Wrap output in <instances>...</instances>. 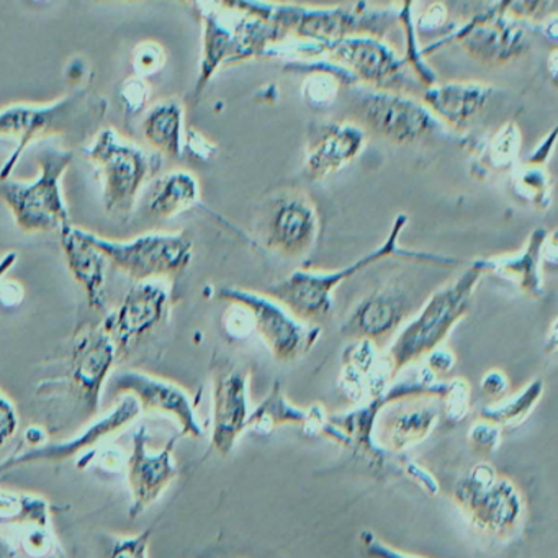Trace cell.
<instances>
[{
    "instance_id": "obj_1",
    "label": "cell",
    "mask_w": 558,
    "mask_h": 558,
    "mask_svg": "<svg viewBox=\"0 0 558 558\" xmlns=\"http://www.w3.org/2000/svg\"><path fill=\"white\" fill-rule=\"evenodd\" d=\"M109 104L93 90L80 89L54 102H19L0 109V138L14 140V151L0 168V181H8L28 146L51 136L84 142L99 132Z\"/></svg>"
},
{
    "instance_id": "obj_2",
    "label": "cell",
    "mask_w": 558,
    "mask_h": 558,
    "mask_svg": "<svg viewBox=\"0 0 558 558\" xmlns=\"http://www.w3.org/2000/svg\"><path fill=\"white\" fill-rule=\"evenodd\" d=\"M408 225V215L400 214L391 225L390 233L377 250L365 254L361 259L332 272H310L295 270L269 289V296L286 306L300 322L315 323L328 318L335 310V292L345 280H351L362 270L390 257L410 259L414 263L437 264V266H457L459 260L437 254L417 253V251L401 250L398 246L401 233Z\"/></svg>"
},
{
    "instance_id": "obj_3",
    "label": "cell",
    "mask_w": 558,
    "mask_h": 558,
    "mask_svg": "<svg viewBox=\"0 0 558 558\" xmlns=\"http://www.w3.org/2000/svg\"><path fill=\"white\" fill-rule=\"evenodd\" d=\"M485 274L470 264L452 282L437 289L413 318L395 335L384 361L391 380L410 365L423 361L433 349L449 338L452 329L465 318L472 306L476 287Z\"/></svg>"
},
{
    "instance_id": "obj_4",
    "label": "cell",
    "mask_w": 558,
    "mask_h": 558,
    "mask_svg": "<svg viewBox=\"0 0 558 558\" xmlns=\"http://www.w3.org/2000/svg\"><path fill=\"white\" fill-rule=\"evenodd\" d=\"M86 156L99 169L104 184V207L110 217L129 220L143 185L158 174L165 158L123 138L116 129L96 133Z\"/></svg>"
},
{
    "instance_id": "obj_5",
    "label": "cell",
    "mask_w": 558,
    "mask_h": 558,
    "mask_svg": "<svg viewBox=\"0 0 558 558\" xmlns=\"http://www.w3.org/2000/svg\"><path fill=\"white\" fill-rule=\"evenodd\" d=\"M70 149L47 146L37 153L40 172L32 182L0 181V201L24 233H48L70 223L61 182L73 162Z\"/></svg>"
},
{
    "instance_id": "obj_6",
    "label": "cell",
    "mask_w": 558,
    "mask_h": 558,
    "mask_svg": "<svg viewBox=\"0 0 558 558\" xmlns=\"http://www.w3.org/2000/svg\"><path fill=\"white\" fill-rule=\"evenodd\" d=\"M453 498L472 525L493 537L514 534L524 518L522 493L488 462L476 463L465 473Z\"/></svg>"
},
{
    "instance_id": "obj_7",
    "label": "cell",
    "mask_w": 558,
    "mask_h": 558,
    "mask_svg": "<svg viewBox=\"0 0 558 558\" xmlns=\"http://www.w3.org/2000/svg\"><path fill=\"white\" fill-rule=\"evenodd\" d=\"M217 295L223 302L246 310L253 332L280 364H292L305 357L322 336L319 326L300 322L272 296L238 287H221Z\"/></svg>"
},
{
    "instance_id": "obj_8",
    "label": "cell",
    "mask_w": 558,
    "mask_h": 558,
    "mask_svg": "<svg viewBox=\"0 0 558 558\" xmlns=\"http://www.w3.org/2000/svg\"><path fill=\"white\" fill-rule=\"evenodd\" d=\"M87 238L110 264L135 282L178 276L191 266L194 257V243L185 234L148 233L117 241L87 231Z\"/></svg>"
},
{
    "instance_id": "obj_9",
    "label": "cell",
    "mask_w": 558,
    "mask_h": 558,
    "mask_svg": "<svg viewBox=\"0 0 558 558\" xmlns=\"http://www.w3.org/2000/svg\"><path fill=\"white\" fill-rule=\"evenodd\" d=\"M318 236V210L303 192L283 189L260 205L257 238L270 253L299 259L312 253Z\"/></svg>"
},
{
    "instance_id": "obj_10",
    "label": "cell",
    "mask_w": 558,
    "mask_h": 558,
    "mask_svg": "<svg viewBox=\"0 0 558 558\" xmlns=\"http://www.w3.org/2000/svg\"><path fill=\"white\" fill-rule=\"evenodd\" d=\"M352 122L365 133L395 145H413L439 129L440 123L423 102L398 90L371 89L359 93L352 104Z\"/></svg>"
},
{
    "instance_id": "obj_11",
    "label": "cell",
    "mask_w": 558,
    "mask_h": 558,
    "mask_svg": "<svg viewBox=\"0 0 558 558\" xmlns=\"http://www.w3.org/2000/svg\"><path fill=\"white\" fill-rule=\"evenodd\" d=\"M119 352L102 326L84 329L70 354V391L87 416L97 414L104 387L109 380Z\"/></svg>"
},
{
    "instance_id": "obj_12",
    "label": "cell",
    "mask_w": 558,
    "mask_h": 558,
    "mask_svg": "<svg viewBox=\"0 0 558 558\" xmlns=\"http://www.w3.org/2000/svg\"><path fill=\"white\" fill-rule=\"evenodd\" d=\"M116 395H130L146 413H159L178 421L184 436L204 437L205 429L184 388L142 371H120L109 381Z\"/></svg>"
},
{
    "instance_id": "obj_13",
    "label": "cell",
    "mask_w": 558,
    "mask_h": 558,
    "mask_svg": "<svg viewBox=\"0 0 558 558\" xmlns=\"http://www.w3.org/2000/svg\"><path fill=\"white\" fill-rule=\"evenodd\" d=\"M250 371L223 365L211 385V447L228 456L247 429L251 416Z\"/></svg>"
},
{
    "instance_id": "obj_14",
    "label": "cell",
    "mask_w": 558,
    "mask_h": 558,
    "mask_svg": "<svg viewBox=\"0 0 558 558\" xmlns=\"http://www.w3.org/2000/svg\"><path fill=\"white\" fill-rule=\"evenodd\" d=\"M169 312V290L158 280L135 282L102 328L116 344L119 355L161 326Z\"/></svg>"
},
{
    "instance_id": "obj_15",
    "label": "cell",
    "mask_w": 558,
    "mask_h": 558,
    "mask_svg": "<svg viewBox=\"0 0 558 558\" xmlns=\"http://www.w3.org/2000/svg\"><path fill=\"white\" fill-rule=\"evenodd\" d=\"M140 413H142V410H140V404L136 403L135 398L123 395L122 400L109 413L90 423L86 429L81 430L71 439L60 440V442H45L41 446L31 447L24 452L9 457L8 460L0 463V475L19 469V466L32 465V463L63 462V460L71 459V457L97 446L107 437L129 427L140 416Z\"/></svg>"
},
{
    "instance_id": "obj_16",
    "label": "cell",
    "mask_w": 558,
    "mask_h": 558,
    "mask_svg": "<svg viewBox=\"0 0 558 558\" xmlns=\"http://www.w3.org/2000/svg\"><path fill=\"white\" fill-rule=\"evenodd\" d=\"M466 54L485 66H505L531 50V37L521 22L501 12H488L457 34Z\"/></svg>"
},
{
    "instance_id": "obj_17",
    "label": "cell",
    "mask_w": 558,
    "mask_h": 558,
    "mask_svg": "<svg viewBox=\"0 0 558 558\" xmlns=\"http://www.w3.org/2000/svg\"><path fill=\"white\" fill-rule=\"evenodd\" d=\"M174 444L175 439H172L165 449L151 450L145 427L136 430L129 459L130 518L142 515L178 478V463L172 452Z\"/></svg>"
},
{
    "instance_id": "obj_18",
    "label": "cell",
    "mask_w": 558,
    "mask_h": 558,
    "mask_svg": "<svg viewBox=\"0 0 558 558\" xmlns=\"http://www.w3.org/2000/svg\"><path fill=\"white\" fill-rule=\"evenodd\" d=\"M411 300L404 290L395 286L381 287L361 300L342 323L345 338L367 339L377 348L395 338L410 319Z\"/></svg>"
},
{
    "instance_id": "obj_19",
    "label": "cell",
    "mask_w": 558,
    "mask_h": 558,
    "mask_svg": "<svg viewBox=\"0 0 558 558\" xmlns=\"http://www.w3.org/2000/svg\"><path fill=\"white\" fill-rule=\"evenodd\" d=\"M367 133L354 122L323 123L310 133L303 174L319 182L341 172L364 151Z\"/></svg>"
},
{
    "instance_id": "obj_20",
    "label": "cell",
    "mask_w": 558,
    "mask_h": 558,
    "mask_svg": "<svg viewBox=\"0 0 558 558\" xmlns=\"http://www.w3.org/2000/svg\"><path fill=\"white\" fill-rule=\"evenodd\" d=\"M328 53L354 83L362 81L375 89L391 90L403 70L393 50L374 35H351L329 41Z\"/></svg>"
},
{
    "instance_id": "obj_21",
    "label": "cell",
    "mask_w": 558,
    "mask_h": 558,
    "mask_svg": "<svg viewBox=\"0 0 558 558\" xmlns=\"http://www.w3.org/2000/svg\"><path fill=\"white\" fill-rule=\"evenodd\" d=\"M61 250L81 289L86 293L90 308H106V280L109 260L87 238V230L68 223L60 228Z\"/></svg>"
},
{
    "instance_id": "obj_22",
    "label": "cell",
    "mask_w": 558,
    "mask_h": 558,
    "mask_svg": "<svg viewBox=\"0 0 558 558\" xmlns=\"http://www.w3.org/2000/svg\"><path fill=\"white\" fill-rule=\"evenodd\" d=\"M493 87L482 83H444L424 93L423 104L437 122L463 132L488 106Z\"/></svg>"
},
{
    "instance_id": "obj_23",
    "label": "cell",
    "mask_w": 558,
    "mask_h": 558,
    "mask_svg": "<svg viewBox=\"0 0 558 558\" xmlns=\"http://www.w3.org/2000/svg\"><path fill=\"white\" fill-rule=\"evenodd\" d=\"M547 236V230L537 228L529 234L519 253L496 259H480L475 264L483 274H495L514 283L522 295L534 300L542 299L545 293L541 270L542 251Z\"/></svg>"
},
{
    "instance_id": "obj_24",
    "label": "cell",
    "mask_w": 558,
    "mask_h": 558,
    "mask_svg": "<svg viewBox=\"0 0 558 558\" xmlns=\"http://www.w3.org/2000/svg\"><path fill=\"white\" fill-rule=\"evenodd\" d=\"M397 411L388 416L380 429L381 442L395 452L411 449L423 442L440 417L436 398H413L397 401Z\"/></svg>"
},
{
    "instance_id": "obj_25",
    "label": "cell",
    "mask_w": 558,
    "mask_h": 558,
    "mask_svg": "<svg viewBox=\"0 0 558 558\" xmlns=\"http://www.w3.org/2000/svg\"><path fill=\"white\" fill-rule=\"evenodd\" d=\"M146 143L162 158L184 155V106L178 99H165L149 107L142 123Z\"/></svg>"
},
{
    "instance_id": "obj_26",
    "label": "cell",
    "mask_w": 558,
    "mask_h": 558,
    "mask_svg": "<svg viewBox=\"0 0 558 558\" xmlns=\"http://www.w3.org/2000/svg\"><path fill=\"white\" fill-rule=\"evenodd\" d=\"M201 201V184L192 172L172 171L156 179L149 191L148 210L156 218L178 217Z\"/></svg>"
},
{
    "instance_id": "obj_27",
    "label": "cell",
    "mask_w": 558,
    "mask_h": 558,
    "mask_svg": "<svg viewBox=\"0 0 558 558\" xmlns=\"http://www.w3.org/2000/svg\"><path fill=\"white\" fill-rule=\"evenodd\" d=\"M545 393V385L541 378L529 381L522 390L511 397H502L501 400L483 408L482 420L492 421L499 427H514L524 423L537 404L541 403Z\"/></svg>"
},
{
    "instance_id": "obj_28",
    "label": "cell",
    "mask_w": 558,
    "mask_h": 558,
    "mask_svg": "<svg viewBox=\"0 0 558 558\" xmlns=\"http://www.w3.org/2000/svg\"><path fill=\"white\" fill-rule=\"evenodd\" d=\"M305 417L306 410L290 403L283 393L282 385L280 381H276L263 403L256 410L251 411L247 429L253 430L257 436H269L277 427L286 426V424L302 426Z\"/></svg>"
},
{
    "instance_id": "obj_29",
    "label": "cell",
    "mask_w": 558,
    "mask_h": 558,
    "mask_svg": "<svg viewBox=\"0 0 558 558\" xmlns=\"http://www.w3.org/2000/svg\"><path fill=\"white\" fill-rule=\"evenodd\" d=\"M0 524L51 527V506L44 496L0 489Z\"/></svg>"
},
{
    "instance_id": "obj_30",
    "label": "cell",
    "mask_w": 558,
    "mask_h": 558,
    "mask_svg": "<svg viewBox=\"0 0 558 558\" xmlns=\"http://www.w3.org/2000/svg\"><path fill=\"white\" fill-rule=\"evenodd\" d=\"M512 189L534 207L547 208L550 205V178L538 166L519 168L512 175Z\"/></svg>"
},
{
    "instance_id": "obj_31",
    "label": "cell",
    "mask_w": 558,
    "mask_h": 558,
    "mask_svg": "<svg viewBox=\"0 0 558 558\" xmlns=\"http://www.w3.org/2000/svg\"><path fill=\"white\" fill-rule=\"evenodd\" d=\"M522 136L514 122L505 123L489 142L486 156L496 171H508L518 162Z\"/></svg>"
},
{
    "instance_id": "obj_32",
    "label": "cell",
    "mask_w": 558,
    "mask_h": 558,
    "mask_svg": "<svg viewBox=\"0 0 558 558\" xmlns=\"http://www.w3.org/2000/svg\"><path fill=\"white\" fill-rule=\"evenodd\" d=\"M339 86H341V81L335 74L329 73V71L313 74V76L306 77L305 83H303V100L312 109H328V107L335 104L336 97H338Z\"/></svg>"
},
{
    "instance_id": "obj_33",
    "label": "cell",
    "mask_w": 558,
    "mask_h": 558,
    "mask_svg": "<svg viewBox=\"0 0 558 558\" xmlns=\"http://www.w3.org/2000/svg\"><path fill=\"white\" fill-rule=\"evenodd\" d=\"M442 411L450 424L462 423L470 411V384L465 378L457 377L447 381L442 397Z\"/></svg>"
},
{
    "instance_id": "obj_34",
    "label": "cell",
    "mask_w": 558,
    "mask_h": 558,
    "mask_svg": "<svg viewBox=\"0 0 558 558\" xmlns=\"http://www.w3.org/2000/svg\"><path fill=\"white\" fill-rule=\"evenodd\" d=\"M557 0H498L495 11L509 15L515 21H534L548 17V12L555 14Z\"/></svg>"
},
{
    "instance_id": "obj_35",
    "label": "cell",
    "mask_w": 558,
    "mask_h": 558,
    "mask_svg": "<svg viewBox=\"0 0 558 558\" xmlns=\"http://www.w3.org/2000/svg\"><path fill=\"white\" fill-rule=\"evenodd\" d=\"M19 538H21L22 551L31 558H47L48 555L53 554L54 541L53 531L51 527H44V525H25V527L17 529Z\"/></svg>"
},
{
    "instance_id": "obj_36",
    "label": "cell",
    "mask_w": 558,
    "mask_h": 558,
    "mask_svg": "<svg viewBox=\"0 0 558 558\" xmlns=\"http://www.w3.org/2000/svg\"><path fill=\"white\" fill-rule=\"evenodd\" d=\"M166 66V51L156 41H143L133 51V71L135 76L146 80L161 73Z\"/></svg>"
},
{
    "instance_id": "obj_37",
    "label": "cell",
    "mask_w": 558,
    "mask_h": 558,
    "mask_svg": "<svg viewBox=\"0 0 558 558\" xmlns=\"http://www.w3.org/2000/svg\"><path fill=\"white\" fill-rule=\"evenodd\" d=\"M501 427L492 421L480 420L470 426L469 440L480 453H493L501 446Z\"/></svg>"
},
{
    "instance_id": "obj_38",
    "label": "cell",
    "mask_w": 558,
    "mask_h": 558,
    "mask_svg": "<svg viewBox=\"0 0 558 558\" xmlns=\"http://www.w3.org/2000/svg\"><path fill=\"white\" fill-rule=\"evenodd\" d=\"M153 527L140 532L135 535H126L113 541L110 548L109 558H149V538H151Z\"/></svg>"
},
{
    "instance_id": "obj_39",
    "label": "cell",
    "mask_w": 558,
    "mask_h": 558,
    "mask_svg": "<svg viewBox=\"0 0 558 558\" xmlns=\"http://www.w3.org/2000/svg\"><path fill=\"white\" fill-rule=\"evenodd\" d=\"M120 99L129 116H136L146 107L149 99V86L146 80L138 76L129 77L123 81L120 89Z\"/></svg>"
},
{
    "instance_id": "obj_40",
    "label": "cell",
    "mask_w": 558,
    "mask_h": 558,
    "mask_svg": "<svg viewBox=\"0 0 558 558\" xmlns=\"http://www.w3.org/2000/svg\"><path fill=\"white\" fill-rule=\"evenodd\" d=\"M19 413L8 395L0 391V449L8 446L19 430Z\"/></svg>"
},
{
    "instance_id": "obj_41",
    "label": "cell",
    "mask_w": 558,
    "mask_h": 558,
    "mask_svg": "<svg viewBox=\"0 0 558 558\" xmlns=\"http://www.w3.org/2000/svg\"><path fill=\"white\" fill-rule=\"evenodd\" d=\"M362 547H364L365 554L371 558H423L417 555L407 554V551L398 550V548L391 547L387 542L381 541L380 537L371 531L361 532Z\"/></svg>"
},
{
    "instance_id": "obj_42",
    "label": "cell",
    "mask_w": 558,
    "mask_h": 558,
    "mask_svg": "<svg viewBox=\"0 0 558 558\" xmlns=\"http://www.w3.org/2000/svg\"><path fill=\"white\" fill-rule=\"evenodd\" d=\"M480 390L486 398H492L495 401L501 400L509 390L508 375L499 368H492L480 380Z\"/></svg>"
},
{
    "instance_id": "obj_43",
    "label": "cell",
    "mask_w": 558,
    "mask_h": 558,
    "mask_svg": "<svg viewBox=\"0 0 558 558\" xmlns=\"http://www.w3.org/2000/svg\"><path fill=\"white\" fill-rule=\"evenodd\" d=\"M424 359H426L424 365H426L437 378L450 374V372L456 368L457 364L456 354H453L449 348H446V345H439V348L433 349Z\"/></svg>"
},
{
    "instance_id": "obj_44",
    "label": "cell",
    "mask_w": 558,
    "mask_h": 558,
    "mask_svg": "<svg viewBox=\"0 0 558 558\" xmlns=\"http://www.w3.org/2000/svg\"><path fill=\"white\" fill-rule=\"evenodd\" d=\"M184 151L191 153L194 158L202 159V161H208L217 153V146L211 145L204 135L195 132V130H187L185 132Z\"/></svg>"
},
{
    "instance_id": "obj_45",
    "label": "cell",
    "mask_w": 558,
    "mask_h": 558,
    "mask_svg": "<svg viewBox=\"0 0 558 558\" xmlns=\"http://www.w3.org/2000/svg\"><path fill=\"white\" fill-rule=\"evenodd\" d=\"M407 473L414 482L420 483L427 493H430V495H437V493H439V483H437L436 476H434L429 470L421 466L420 463H408Z\"/></svg>"
},
{
    "instance_id": "obj_46",
    "label": "cell",
    "mask_w": 558,
    "mask_h": 558,
    "mask_svg": "<svg viewBox=\"0 0 558 558\" xmlns=\"http://www.w3.org/2000/svg\"><path fill=\"white\" fill-rule=\"evenodd\" d=\"M555 145V132H551V135L548 138H545L542 142V145L532 153L531 158L527 159L529 166H541L544 165L548 159V155H550L551 149H554Z\"/></svg>"
},
{
    "instance_id": "obj_47",
    "label": "cell",
    "mask_w": 558,
    "mask_h": 558,
    "mask_svg": "<svg viewBox=\"0 0 558 558\" xmlns=\"http://www.w3.org/2000/svg\"><path fill=\"white\" fill-rule=\"evenodd\" d=\"M444 19H446V9L440 4H434L433 8L427 9L420 22L423 27H429V31H433V28L439 27Z\"/></svg>"
},
{
    "instance_id": "obj_48",
    "label": "cell",
    "mask_w": 558,
    "mask_h": 558,
    "mask_svg": "<svg viewBox=\"0 0 558 558\" xmlns=\"http://www.w3.org/2000/svg\"><path fill=\"white\" fill-rule=\"evenodd\" d=\"M0 558H24V555L5 535L0 534Z\"/></svg>"
},
{
    "instance_id": "obj_49",
    "label": "cell",
    "mask_w": 558,
    "mask_h": 558,
    "mask_svg": "<svg viewBox=\"0 0 558 558\" xmlns=\"http://www.w3.org/2000/svg\"><path fill=\"white\" fill-rule=\"evenodd\" d=\"M19 260V254L15 253V251H12V253L5 254L2 259H0V280L4 279L5 276H8L9 270L12 269V267L17 264Z\"/></svg>"
},
{
    "instance_id": "obj_50",
    "label": "cell",
    "mask_w": 558,
    "mask_h": 558,
    "mask_svg": "<svg viewBox=\"0 0 558 558\" xmlns=\"http://www.w3.org/2000/svg\"><path fill=\"white\" fill-rule=\"evenodd\" d=\"M112 2H140V0H112Z\"/></svg>"
},
{
    "instance_id": "obj_51",
    "label": "cell",
    "mask_w": 558,
    "mask_h": 558,
    "mask_svg": "<svg viewBox=\"0 0 558 558\" xmlns=\"http://www.w3.org/2000/svg\"><path fill=\"white\" fill-rule=\"evenodd\" d=\"M35 2H48V0H35Z\"/></svg>"
}]
</instances>
